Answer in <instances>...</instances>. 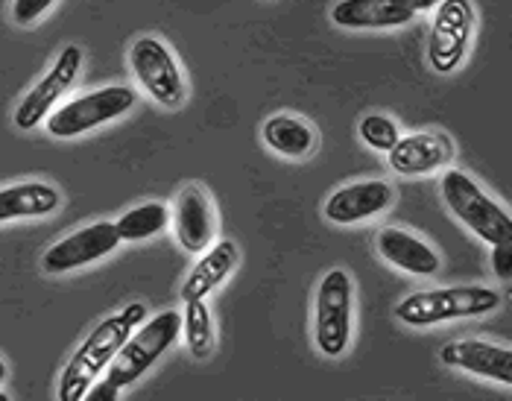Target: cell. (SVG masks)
<instances>
[{
  "mask_svg": "<svg viewBox=\"0 0 512 401\" xmlns=\"http://www.w3.org/2000/svg\"><path fill=\"white\" fill-rule=\"evenodd\" d=\"M147 320V305L144 302H129L120 314H112L100 322L71 355V361L65 363L62 375H59V387L56 396L59 401H82L88 387L109 369L112 358L118 355V349L126 343V337Z\"/></svg>",
  "mask_w": 512,
  "mask_h": 401,
  "instance_id": "1",
  "label": "cell"
},
{
  "mask_svg": "<svg viewBox=\"0 0 512 401\" xmlns=\"http://www.w3.org/2000/svg\"><path fill=\"white\" fill-rule=\"evenodd\" d=\"M501 293L483 284H463V287H436V290H419L410 293L395 305L398 322L410 328H431L439 322L472 320L486 317L501 308Z\"/></svg>",
  "mask_w": 512,
  "mask_h": 401,
  "instance_id": "2",
  "label": "cell"
},
{
  "mask_svg": "<svg viewBox=\"0 0 512 401\" xmlns=\"http://www.w3.org/2000/svg\"><path fill=\"white\" fill-rule=\"evenodd\" d=\"M439 191L448 211L480 241H486L489 246L512 241V220L507 208L492 200L469 173L457 167H445L439 179Z\"/></svg>",
  "mask_w": 512,
  "mask_h": 401,
  "instance_id": "3",
  "label": "cell"
},
{
  "mask_svg": "<svg viewBox=\"0 0 512 401\" xmlns=\"http://www.w3.org/2000/svg\"><path fill=\"white\" fill-rule=\"evenodd\" d=\"M355 331V281L346 270H328L314 296V343L319 355H346Z\"/></svg>",
  "mask_w": 512,
  "mask_h": 401,
  "instance_id": "4",
  "label": "cell"
},
{
  "mask_svg": "<svg viewBox=\"0 0 512 401\" xmlns=\"http://www.w3.org/2000/svg\"><path fill=\"white\" fill-rule=\"evenodd\" d=\"M182 334V314L167 308L156 317H147L141 322L129 337L126 343L118 349V355L112 358L109 369H106V378L115 384V387H132L141 375H147L158 358L176 343V337Z\"/></svg>",
  "mask_w": 512,
  "mask_h": 401,
  "instance_id": "5",
  "label": "cell"
},
{
  "mask_svg": "<svg viewBox=\"0 0 512 401\" xmlns=\"http://www.w3.org/2000/svg\"><path fill=\"white\" fill-rule=\"evenodd\" d=\"M138 103V94L129 85H106L97 91H85L74 100L62 103L47 115V135L56 141H71L85 132H94L106 123L118 121L126 112H132Z\"/></svg>",
  "mask_w": 512,
  "mask_h": 401,
  "instance_id": "6",
  "label": "cell"
},
{
  "mask_svg": "<svg viewBox=\"0 0 512 401\" xmlns=\"http://www.w3.org/2000/svg\"><path fill=\"white\" fill-rule=\"evenodd\" d=\"M129 71L147 97L161 109H179L188 100V85L173 50L158 36H141L129 47Z\"/></svg>",
  "mask_w": 512,
  "mask_h": 401,
  "instance_id": "7",
  "label": "cell"
},
{
  "mask_svg": "<svg viewBox=\"0 0 512 401\" xmlns=\"http://www.w3.org/2000/svg\"><path fill=\"white\" fill-rule=\"evenodd\" d=\"M474 6L472 0H442L434 9V24L428 36V65L436 74H454L472 47Z\"/></svg>",
  "mask_w": 512,
  "mask_h": 401,
  "instance_id": "8",
  "label": "cell"
},
{
  "mask_svg": "<svg viewBox=\"0 0 512 401\" xmlns=\"http://www.w3.org/2000/svg\"><path fill=\"white\" fill-rule=\"evenodd\" d=\"M82 59L85 56H82V47H77V44H68V47L59 50V56L53 59L50 71L18 103V109H15V126L18 129L30 132L39 123L47 121V115L56 109V103L74 88L79 71H82Z\"/></svg>",
  "mask_w": 512,
  "mask_h": 401,
  "instance_id": "9",
  "label": "cell"
},
{
  "mask_svg": "<svg viewBox=\"0 0 512 401\" xmlns=\"http://www.w3.org/2000/svg\"><path fill=\"white\" fill-rule=\"evenodd\" d=\"M120 235L115 229V223L109 220H97V223H88L77 232L65 235L62 241H56L41 258V270L47 276H62V273H71L79 267H88V264H97L103 258H109L112 252H118Z\"/></svg>",
  "mask_w": 512,
  "mask_h": 401,
  "instance_id": "10",
  "label": "cell"
},
{
  "mask_svg": "<svg viewBox=\"0 0 512 401\" xmlns=\"http://www.w3.org/2000/svg\"><path fill=\"white\" fill-rule=\"evenodd\" d=\"M395 202V191L384 179H366L337 188L325 200V217L334 226H355L363 220H372L384 211H390Z\"/></svg>",
  "mask_w": 512,
  "mask_h": 401,
  "instance_id": "11",
  "label": "cell"
},
{
  "mask_svg": "<svg viewBox=\"0 0 512 401\" xmlns=\"http://www.w3.org/2000/svg\"><path fill=\"white\" fill-rule=\"evenodd\" d=\"M454 161V141L442 132H413L401 135L395 147L387 153V164L398 176L416 179L428 176Z\"/></svg>",
  "mask_w": 512,
  "mask_h": 401,
  "instance_id": "12",
  "label": "cell"
},
{
  "mask_svg": "<svg viewBox=\"0 0 512 401\" xmlns=\"http://www.w3.org/2000/svg\"><path fill=\"white\" fill-rule=\"evenodd\" d=\"M439 361L469 375L512 387V352L486 340H454L439 349Z\"/></svg>",
  "mask_w": 512,
  "mask_h": 401,
  "instance_id": "13",
  "label": "cell"
},
{
  "mask_svg": "<svg viewBox=\"0 0 512 401\" xmlns=\"http://www.w3.org/2000/svg\"><path fill=\"white\" fill-rule=\"evenodd\" d=\"M170 223L179 246L191 255H202L214 241V205L197 185L185 188L176 197V205L170 208Z\"/></svg>",
  "mask_w": 512,
  "mask_h": 401,
  "instance_id": "14",
  "label": "cell"
},
{
  "mask_svg": "<svg viewBox=\"0 0 512 401\" xmlns=\"http://www.w3.org/2000/svg\"><path fill=\"white\" fill-rule=\"evenodd\" d=\"M375 246H378V255L407 276H419V279H431L439 273L442 267V258L436 255V249L428 241L416 238L413 232L407 229H381L378 238H375Z\"/></svg>",
  "mask_w": 512,
  "mask_h": 401,
  "instance_id": "15",
  "label": "cell"
},
{
  "mask_svg": "<svg viewBox=\"0 0 512 401\" xmlns=\"http://www.w3.org/2000/svg\"><path fill=\"white\" fill-rule=\"evenodd\" d=\"M416 18L407 0H337L331 21L343 30H395Z\"/></svg>",
  "mask_w": 512,
  "mask_h": 401,
  "instance_id": "16",
  "label": "cell"
},
{
  "mask_svg": "<svg viewBox=\"0 0 512 401\" xmlns=\"http://www.w3.org/2000/svg\"><path fill=\"white\" fill-rule=\"evenodd\" d=\"M237 261H240V249H237L235 241H217L214 246H208L182 284V299L185 302L205 299L211 290H217L235 273Z\"/></svg>",
  "mask_w": 512,
  "mask_h": 401,
  "instance_id": "17",
  "label": "cell"
},
{
  "mask_svg": "<svg viewBox=\"0 0 512 401\" xmlns=\"http://www.w3.org/2000/svg\"><path fill=\"white\" fill-rule=\"evenodd\" d=\"M59 205H62L59 188H53L47 182L6 185V188H0V223L47 217V214H56Z\"/></svg>",
  "mask_w": 512,
  "mask_h": 401,
  "instance_id": "18",
  "label": "cell"
},
{
  "mask_svg": "<svg viewBox=\"0 0 512 401\" xmlns=\"http://www.w3.org/2000/svg\"><path fill=\"white\" fill-rule=\"evenodd\" d=\"M261 138L281 159L296 161L314 156L316 144H319L314 126L296 115H270L261 126Z\"/></svg>",
  "mask_w": 512,
  "mask_h": 401,
  "instance_id": "19",
  "label": "cell"
},
{
  "mask_svg": "<svg viewBox=\"0 0 512 401\" xmlns=\"http://www.w3.org/2000/svg\"><path fill=\"white\" fill-rule=\"evenodd\" d=\"M167 226H170V208L156 200L141 202V205H135L129 211H123L118 217V223H115L123 243L150 241V238L161 235Z\"/></svg>",
  "mask_w": 512,
  "mask_h": 401,
  "instance_id": "20",
  "label": "cell"
},
{
  "mask_svg": "<svg viewBox=\"0 0 512 401\" xmlns=\"http://www.w3.org/2000/svg\"><path fill=\"white\" fill-rule=\"evenodd\" d=\"M182 331H185V346L197 361L214 355V320H211V308L205 305V299L185 302Z\"/></svg>",
  "mask_w": 512,
  "mask_h": 401,
  "instance_id": "21",
  "label": "cell"
},
{
  "mask_svg": "<svg viewBox=\"0 0 512 401\" xmlns=\"http://www.w3.org/2000/svg\"><path fill=\"white\" fill-rule=\"evenodd\" d=\"M357 135L375 153H390L395 147V141L401 138L398 123L393 118H387V115H366V118H360Z\"/></svg>",
  "mask_w": 512,
  "mask_h": 401,
  "instance_id": "22",
  "label": "cell"
},
{
  "mask_svg": "<svg viewBox=\"0 0 512 401\" xmlns=\"http://www.w3.org/2000/svg\"><path fill=\"white\" fill-rule=\"evenodd\" d=\"M56 6V0H12V24L18 27H36L41 18Z\"/></svg>",
  "mask_w": 512,
  "mask_h": 401,
  "instance_id": "23",
  "label": "cell"
},
{
  "mask_svg": "<svg viewBox=\"0 0 512 401\" xmlns=\"http://www.w3.org/2000/svg\"><path fill=\"white\" fill-rule=\"evenodd\" d=\"M492 273L501 281L512 279V241L492 243Z\"/></svg>",
  "mask_w": 512,
  "mask_h": 401,
  "instance_id": "24",
  "label": "cell"
},
{
  "mask_svg": "<svg viewBox=\"0 0 512 401\" xmlns=\"http://www.w3.org/2000/svg\"><path fill=\"white\" fill-rule=\"evenodd\" d=\"M120 396V387H115L109 378H97L91 387H88V393H85V399L82 401H118Z\"/></svg>",
  "mask_w": 512,
  "mask_h": 401,
  "instance_id": "25",
  "label": "cell"
},
{
  "mask_svg": "<svg viewBox=\"0 0 512 401\" xmlns=\"http://www.w3.org/2000/svg\"><path fill=\"white\" fill-rule=\"evenodd\" d=\"M407 3H410V9L419 15V12H431V9H436L442 0H407Z\"/></svg>",
  "mask_w": 512,
  "mask_h": 401,
  "instance_id": "26",
  "label": "cell"
},
{
  "mask_svg": "<svg viewBox=\"0 0 512 401\" xmlns=\"http://www.w3.org/2000/svg\"><path fill=\"white\" fill-rule=\"evenodd\" d=\"M6 375H9V366H6V361L0 358V384L6 381Z\"/></svg>",
  "mask_w": 512,
  "mask_h": 401,
  "instance_id": "27",
  "label": "cell"
},
{
  "mask_svg": "<svg viewBox=\"0 0 512 401\" xmlns=\"http://www.w3.org/2000/svg\"><path fill=\"white\" fill-rule=\"evenodd\" d=\"M0 401H9V396H6V393H0Z\"/></svg>",
  "mask_w": 512,
  "mask_h": 401,
  "instance_id": "28",
  "label": "cell"
}]
</instances>
